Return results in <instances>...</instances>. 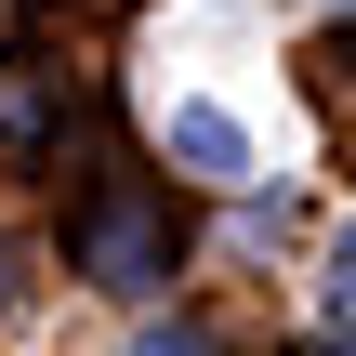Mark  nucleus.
Here are the masks:
<instances>
[{"label": "nucleus", "instance_id": "obj_4", "mask_svg": "<svg viewBox=\"0 0 356 356\" xmlns=\"http://www.w3.org/2000/svg\"><path fill=\"white\" fill-rule=\"evenodd\" d=\"M0 317H13V251H0Z\"/></svg>", "mask_w": 356, "mask_h": 356}, {"label": "nucleus", "instance_id": "obj_1", "mask_svg": "<svg viewBox=\"0 0 356 356\" xmlns=\"http://www.w3.org/2000/svg\"><path fill=\"white\" fill-rule=\"evenodd\" d=\"M172 264H185L172 185H145V172H79V185H66V277L145 304V291H172Z\"/></svg>", "mask_w": 356, "mask_h": 356}, {"label": "nucleus", "instance_id": "obj_3", "mask_svg": "<svg viewBox=\"0 0 356 356\" xmlns=\"http://www.w3.org/2000/svg\"><path fill=\"white\" fill-rule=\"evenodd\" d=\"M330 343H356V225L330 238Z\"/></svg>", "mask_w": 356, "mask_h": 356}, {"label": "nucleus", "instance_id": "obj_2", "mask_svg": "<svg viewBox=\"0 0 356 356\" xmlns=\"http://www.w3.org/2000/svg\"><path fill=\"white\" fill-rule=\"evenodd\" d=\"M172 159H185V185H251V132L225 106H172Z\"/></svg>", "mask_w": 356, "mask_h": 356}]
</instances>
